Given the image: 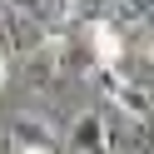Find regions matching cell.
<instances>
[{"instance_id":"277c9868","label":"cell","mask_w":154,"mask_h":154,"mask_svg":"<svg viewBox=\"0 0 154 154\" xmlns=\"http://www.w3.org/2000/svg\"><path fill=\"white\" fill-rule=\"evenodd\" d=\"M5 80H10V65H5V55H0V85H5Z\"/></svg>"},{"instance_id":"6da1fadb","label":"cell","mask_w":154,"mask_h":154,"mask_svg":"<svg viewBox=\"0 0 154 154\" xmlns=\"http://www.w3.org/2000/svg\"><path fill=\"white\" fill-rule=\"evenodd\" d=\"M94 80H100V90L109 94L124 114H134V119H154V90H144L139 80H129V75H119V70H94Z\"/></svg>"},{"instance_id":"7a4b0ae2","label":"cell","mask_w":154,"mask_h":154,"mask_svg":"<svg viewBox=\"0 0 154 154\" xmlns=\"http://www.w3.org/2000/svg\"><path fill=\"white\" fill-rule=\"evenodd\" d=\"M5 139H10V154H60V134L40 114H20Z\"/></svg>"},{"instance_id":"3957f363","label":"cell","mask_w":154,"mask_h":154,"mask_svg":"<svg viewBox=\"0 0 154 154\" xmlns=\"http://www.w3.org/2000/svg\"><path fill=\"white\" fill-rule=\"evenodd\" d=\"M70 154H109V124H104L100 109L75 114V124H70Z\"/></svg>"},{"instance_id":"5b68a950","label":"cell","mask_w":154,"mask_h":154,"mask_svg":"<svg viewBox=\"0 0 154 154\" xmlns=\"http://www.w3.org/2000/svg\"><path fill=\"white\" fill-rule=\"evenodd\" d=\"M149 50H154V20H149Z\"/></svg>"}]
</instances>
